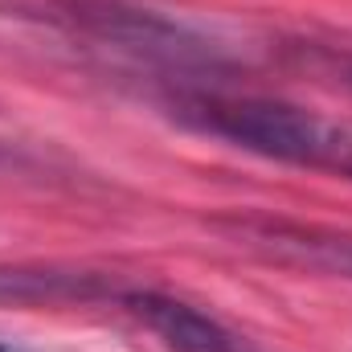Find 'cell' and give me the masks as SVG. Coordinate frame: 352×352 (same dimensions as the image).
<instances>
[{
  "label": "cell",
  "mask_w": 352,
  "mask_h": 352,
  "mask_svg": "<svg viewBox=\"0 0 352 352\" xmlns=\"http://www.w3.org/2000/svg\"><path fill=\"white\" fill-rule=\"evenodd\" d=\"M180 115L254 156L352 180V123L344 119L274 98H188Z\"/></svg>",
  "instance_id": "6da1fadb"
},
{
  "label": "cell",
  "mask_w": 352,
  "mask_h": 352,
  "mask_svg": "<svg viewBox=\"0 0 352 352\" xmlns=\"http://www.w3.org/2000/svg\"><path fill=\"white\" fill-rule=\"evenodd\" d=\"M217 230L283 266L352 278V234H332L320 226H299L278 217H230V221H217Z\"/></svg>",
  "instance_id": "7a4b0ae2"
},
{
  "label": "cell",
  "mask_w": 352,
  "mask_h": 352,
  "mask_svg": "<svg viewBox=\"0 0 352 352\" xmlns=\"http://www.w3.org/2000/svg\"><path fill=\"white\" fill-rule=\"evenodd\" d=\"M119 303L173 352H246L242 340L230 328H221L213 316L164 291H119Z\"/></svg>",
  "instance_id": "3957f363"
},
{
  "label": "cell",
  "mask_w": 352,
  "mask_h": 352,
  "mask_svg": "<svg viewBox=\"0 0 352 352\" xmlns=\"http://www.w3.org/2000/svg\"><path fill=\"white\" fill-rule=\"evenodd\" d=\"M107 287L87 270H45V266H0V307H41V303H74L102 299Z\"/></svg>",
  "instance_id": "277c9868"
},
{
  "label": "cell",
  "mask_w": 352,
  "mask_h": 352,
  "mask_svg": "<svg viewBox=\"0 0 352 352\" xmlns=\"http://www.w3.org/2000/svg\"><path fill=\"white\" fill-rule=\"evenodd\" d=\"M336 74H340V82H344V87H352V54H349V58H336Z\"/></svg>",
  "instance_id": "5b68a950"
},
{
  "label": "cell",
  "mask_w": 352,
  "mask_h": 352,
  "mask_svg": "<svg viewBox=\"0 0 352 352\" xmlns=\"http://www.w3.org/2000/svg\"><path fill=\"white\" fill-rule=\"evenodd\" d=\"M0 352H12V349H4V344H0Z\"/></svg>",
  "instance_id": "8992f818"
}]
</instances>
